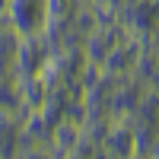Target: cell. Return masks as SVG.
Returning <instances> with one entry per match:
<instances>
[]
</instances>
